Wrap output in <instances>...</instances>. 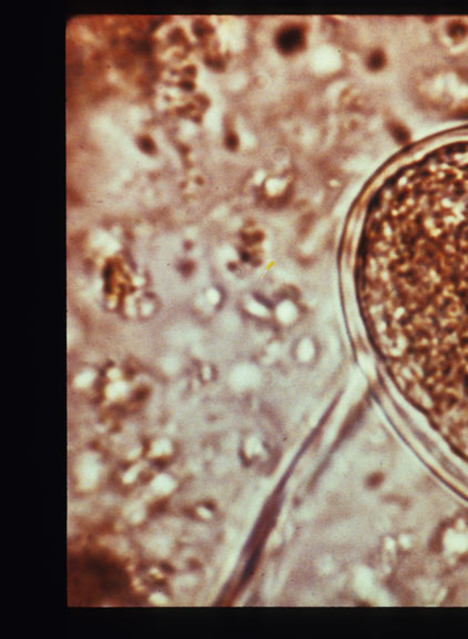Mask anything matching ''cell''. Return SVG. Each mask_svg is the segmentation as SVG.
Here are the masks:
<instances>
[{
    "label": "cell",
    "instance_id": "6da1fadb",
    "mask_svg": "<svg viewBox=\"0 0 468 639\" xmlns=\"http://www.w3.org/2000/svg\"><path fill=\"white\" fill-rule=\"evenodd\" d=\"M277 317L281 320L282 322L284 323H289L296 318V309L291 303H282L280 304V307L277 308Z\"/></svg>",
    "mask_w": 468,
    "mask_h": 639
},
{
    "label": "cell",
    "instance_id": "7a4b0ae2",
    "mask_svg": "<svg viewBox=\"0 0 468 639\" xmlns=\"http://www.w3.org/2000/svg\"><path fill=\"white\" fill-rule=\"evenodd\" d=\"M315 348L313 343H312L310 340H303L299 345V350H297V354H299V359L303 362L310 361L312 357L314 355Z\"/></svg>",
    "mask_w": 468,
    "mask_h": 639
},
{
    "label": "cell",
    "instance_id": "3957f363",
    "mask_svg": "<svg viewBox=\"0 0 468 639\" xmlns=\"http://www.w3.org/2000/svg\"><path fill=\"white\" fill-rule=\"evenodd\" d=\"M250 310H251V312L253 311V310H256V311L254 312V314H260V316H265V314L267 313L266 309L263 307L262 304L257 303V302H252Z\"/></svg>",
    "mask_w": 468,
    "mask_h": 639
}]
</instances>
